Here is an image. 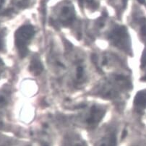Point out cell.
Segmentation results:
<instances>
[{
	"instance_id": "cell-1",
	"label": "cell",
	"mask_w": 146,
	"mask_h": 146,
	"mask_svg": "<svg viewBox=\"0 0 146 146\" xmlns=\"http://www.w3.org/2000/svg\"><path fill=\"white\" fill-rule=\"evenodd\" d=\"M132 87L129 78L124 75L115 74L104 80L98 85L96 93L101 97L108 99H115Z\"/></svg>"
},
{
	"instance_id": "cell-2",
	"label": "cell",
	"mask_w": 146,
	"mask_h": 146,
	"mask_svg": "<svg viewBox=\"0 0 146 146\" xmlns=\"http://www.w3.org/2000/svg\"><path fill=\"white\" fill-rule=\"evenodd\" d=\"M36 33L34 27L25 25L20 27L15 33V43L20 57H25L28 52V45Z\"/></svg>"
},
{
	"instance_id": "cell-3",
	"label": "cell",
	"mask_w": 146,
	"mask_h": 146,
	"mask_svg": "<svg viewBox=\"0 0 146 146\" xmlns=\"http://www.w3.org/2000/svg\"><path fill=\"white\" fill-rule=\"evenodd\" d=\"M110 42L119 49L127 54L131 53V40L127 29L122 25L113 27L109 34Z\"/></svg>"
},
{
	"instance_id": "cell-4",
	"label": "cell",
	"mask_w": 146,
	"mask_h": 146,
	"mask_svg": "<svg viewBox=\"0 0 146 146\" xmlns=\"http://www.w3.org/2000/svg\"><path fill=\"white\" fill-rule=\"evenodd\" d=\"M75 20V8L70 2H64L57 10L56 22L62 26H69Z\"/></svg>"
},
{
	"instance_id": "cell-5",
	"label": "cell",
	"mask_w": 146,
	"mask_h": 146,
	"mask_svg": "<svg viewBox=\"0 0 146 146\" xmlns=\"http://www.w3.org/2000/svg\"><path fill=\"white\" fill-rule=\"evenodd\" d=\"M106 113V109L103 106H93L90 108L86 119V124L90 127H95L101 121Z\"/></svg>"
},
{
	"instance_id": "cell-6",
	"label": "cell",
	"mask_w": 146,
	"mask_h": 146,
	"mask_svg": "<svg viewBox=\"0 0 146 146\" xmlns=\"http://www.w3.org/2000/svg\"><path fill=\"white\" fill-rule=\"evenodd\" d=\"M62 146H88V145L80 135L70 134L64 138Z\"/></svg>"
},
{
	"instance_id": "cell-7",
	"label": "cell",
	"mask_w": 146,
	"mask_h": 146,
	"mask_svg": "<svg viewBox=\"0 0 146 146\" xmlns=\"http://www.w3.org/2000/svg\"><path fill=\"white\" fill-rule=\"evenodd\" d=\"M97 146H117V134L114 131L106 133L98 142Z\"/></svg>"
},
{
	"instance_id": "cell-8",
	"label": "cell",
	"mask_w": 146,
	"mask_h": 146,
	"mask_svg": "<svg viewBox=\"0 0 146 146\" xmlns=\"http://www.w3.org/2000/svg\"><path fill=\"white\" fill-rule=\"evenodd\" d=\"M30 71L33 75H39L44 70V66L40 62V58L38 56H34L33 59H31V64H30Z\"/></svg>"
},
{
	"instance_id": "cell-9",
	"label": "cell",
	"mask_w": 146,
	"mask_h": 146,
	"mask_svg": "<svg viewBox=\"0 0 146 146\" xmlns=\"http://www.w3.org/2000/svg\"><path fill=\"white\" fill-rule=\"evenodd\" d=\"M135 107L139 110L146 109V90H140L137 92L134 100Z\"/></svg>"
},
{
	"instance_id": "cell-10",
	"label": "cell",
	"mask_w": 146,
	"mask_h": 146,
	"mask_svg": "<svg viewBox=\"0 0 146 146\" xmlns=\"http://www.w3.org/2000/svg\"><path fill=\"white\" fill-rule=\"evenodd\" d=\"M10 93L7 90H0V109L6 106L9 103Z\"/></svg>"
},
{
	"instance_id": "cell-11",
	"label": "cell",
	"mask_w": 146,
	"mask_h": 146,
	"mask_svg": "<svg viewBox=\"0 0 146 146\" xmlns=\"http://www.w3.org/2000/svg\"><path fill=\"white\" fill-rule=\"evenodd\" d=\"M30 0H13V4L17 8L23 9L27 7L29 5Z\"/></svg>"
},
{
	"instance_id": "cell-12",
	"label": "cell",
	"mask_w": 146,
	"mask_h": 146,
	"mask_svg": "<svg viewBox=\"0 0 146 146\" xmlns=\"http://www.w3.org/2000/svg\"><path fill=\"white\" fill-rule=\"evenodd\" d=\"M85 77V69L82 66H78L76 68V78L78 80L80 81L83 80Z\"/></svg>"
},
{
	"instance_id": "cell-13",
	"label": "cell",
	"mask_w": 146,
	"mask_h": 146,
	"mask_svg": "<svg viewBox=\"0 0 146 146\" xmlns=\"http://www.w3.org/2000/svg\"><path fill=\"white\" fill-rule=\"evenodd\" d=\"M140 35L145 42H146V20L143 18L140 23Z\"/></svg>"
},
{
	"instance_id": "cell-14",
	"label": "cell",
	"mask_w": 146,
	"mask_h": 146,
	"mask_svg": "<svg viewBox=\"0 0 146 146\" xmlns=\"http://www.w3.org/2000/svg\"><path fill=\"white\" fill-rule=\"evenodd\" d=\"M86 2L87 6L91 9H96L98 7V2L97 0H84L83 3Z\"/></svg>"
},
{
	"instance_id": "cell-15",
	"label": "cell",
	"mask_w": 146,
	"mask_h": 146,
	"mask_svg": "<svg viewBox=\"0 0 146 146\" xmlns=\"http://www.w3.org/2000/svg\"><path fill=\"white\" fill-rule=\"evenodd\" d=\"M5 33L2 31H0V51L5 47Z\"/></svg>"
},
{
	"instance_id": "cell-16",
	"label": "cell",
	"mask_w": 146,
	"mask_h": 146,
	"mask_svg": "<svg viewBox=\"0 0 146 146\" xmlns=\"http://www.w3.org/2000/svg\"><path fill=\"white\" fill-rule=\"evenodd\" d=\"M146 67V48H145L144 51H143V55H142L141 57V67L143 68V67Z\"/></svg>"
},
{
	"instance_id": "cell-17",
	"label": "cell",
	"mask_w": 146,
	"mask_h": 146,
	"mask_svg": "<svg viewBox=\"0 0 146 146\" xmlns=\"http://www.w3.org/2000/svg\"><path fill=\"white\" fill-rule=\"evenodd\" d=\"M4 70H5V64H4L3 61L0 59V76L2 75Z\"/></svg>"
},
{
	"instance_id": "cell-18",
	"label": "cell",
	"mask_w": 146,
	"mask_h": 146,
	"mask_svg": "<svg viewBox=\"0 0 146 146\" xmlns=\"http://www.w3.org/2000/svg\"><path fill=\"white\" fill-rule=\"evenodd\" d=\"M5 2V0H0V11H1V9H2V7L4 6Z\"/></svg>"
},
{
	"instance_id": "cell-19",
	"label": "cell",
	"mask_w": 146,
	"mask_h": 146,
	"mask_svg": "<svg viewBox=\"0 0 146 146\" xmlns=\"http://www.w3.org/2000/svg\"><path fill=\"white\" fill-rule=\"evenodd\" d=\"M140 4H145V0H137Z\"/></svg>"
},
{
	"instance_id": "cell-20",
	"label": "cell",
	"mask_w": 146,
	"mask_h": 146,
	"mask_svg": "<svg viewBox=\"0 0 146 146\" xmlns=\"http://www.w3.org/2000/svg\"><path fill=\"white\" fill-rule=\"evenodd\" d=\"M0 126H2V121H1V120H0Z\"/></svg>"
},
{
	"instance_id": "cell-21",
	"label": "cell",
	"mask_w": 146,
	"mask_h": 146,
	"mask_svg": "<svg viewBox=\"0 0 146 146\" xmlns=\"http://www.w3.org/2000/svg\"><path fill=\"white\" fill-rule=\"evenodd\" d=\"M138 146H140V145H138Z\"/></svg>"
}]
</instances>
